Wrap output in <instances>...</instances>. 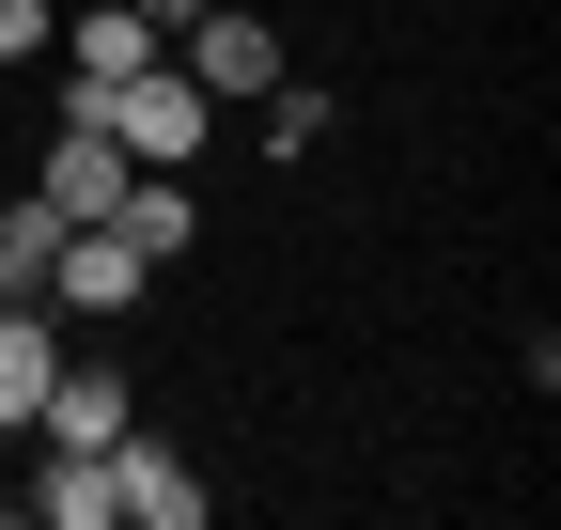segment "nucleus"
<instances>
[{
  "label": "nucleus",
  "instance_id": "3",
  "mask_svg": "<svg viewBox=\"0 0 561 530\" xmlns=\"http://www.w3.org/2000/svg\"><path fill=\"white\" fill-rule=\"evenodd\" d=\"M94 469H110V515H125V530H203V469H187L157 422H125Z\"/></svg>",
  "mask_w": 561,
  "mask_h": 530
},
{
  "label": "nucleus",
  "instance_id": "14",
  "mask_svg": "<svg viewBox=\"0 0 561 530\" xmlns=\"http://www.w3.org/2000/svg\"><path fill=\"white\" fill-rule=\"evenodd\" d=\"M140 16H157V47H172V32H187V16H203V0H140Z\"/></svg>",
  "mask_w": 561,
  "mask_h": 530
},
{
  "label": "nucleus",
  "instance_id": "9",
  "mask_svg": "<svg viewBox=\"0 0 561 530\" xmlns=\"http://www.w3.org/2000/svg\"><path fill=\"white\" fill-rule=\"evenodd\" d=\"M110 234H125L140 265H187V250H203V204H187V172H125V204H110Z\"/></svg>",
  "mask_w": 561,
  "mask_h": 530
},
{
  "label": "nucleus",
  "instance_id": "13",
  "mask_svg": "<svg viewBox=\"0 0 561 530\" xmlns=\"http://www.w3.org/2000/svg\"><path fill=\"white\" fill-rule=\"evenodd\" d=\"M47 32H62L47 0H0V62H47Z\"/></svg>",
  "mask_w": 561,
  "mask_h": 530
},
{
  "label": "nucleus",
  "instance_id": "6",
  "mask_svg": "<svg viewBox=\"0 0 561 530\" xmlns=\"http://www.w3.org/2000/svg\"><path fill=\"white\" fill-rule=\"evenodd\" d=\"M47 62H62V94H110V79H140V62H157V16H140V0H94V16L47 32Z\"/></svg>",
  "mask_w": 561,
  "mask_h": 530
},
{
  "label": "nucleus",
  "instance_id": "11",
  "mask_svg": "<svg viewBox=\"0 0 561 530\" xmlns=\"http://www.w3.org/2000/svg\"><path fill=\"white\" fill-rule=\"evenodd\" d=\"M47 375H62V312L32 297V312H0V422L32 437V406H47Z\"/></svg>",
  "mask_w": 561,
  "mask_h": 530
},
{
  "label": "nucleus",
  "instance_id": "12",
  "mask_svg": "<svg viewBox=\"0 0 561 530\" xmlns=\"http://www.w3.org/2000/svg\"><path fill=\"white\" fill-rule=\"evenodd\" d=\"M250 110H265V157H312L328 141V94H297V79H265Z\"/></svg>",
  "mask_w": 561,
  "mask_h": 530
},
{
  "label": "nucleus",
  "instance_id": "7",
  "mask_svg": "<svg viewBox=\"0 0 561 530\" xmlns=\"http://www.w3.org/2000/svg\"><path fill=\"white\" fill-rule=\"evenodd\" d=\"M125 422H140V390H125L110 359H62V375H47V406H32V437H47V452H110Z\"/></svg>",
  "mask_w": 561,
  "mask_h": 530
},
{
  "label": "nucleus",
  "instance_id": "1",
  "mask_svg": "<svg viewBox=\"0 0 561 530\" xmlns=\"http://www.w3.org/2000/svg\"><path fill=\"white\" fill-rule=\"evenodd\" d=\"M62 110H94V125H110V141H125L140 172H187L203 141H219V94H203L187 62H172V47L140 62V79H110V94H62Z\"/></svg>",
  "mask_w": 561,
  "mask_h": 530
},
{
  "label": "nucleus",
  "instance_id": "8",
  "mask_svg": "<svg viewBox=\"0 0 561 530\" xmlns=\"http://www.w3.org/2000/svg\"><path fill=\"white\" fill-rule=\"evenodd\" d=\"M62 234H79V219H62L32 172L0 187V312H32V297H47V250H62Z\"/></svg>",
  "mask_w": 561,
  "mask_h": 530
},
{
  "label": "nucleus",
  "instance_id": "2",
  "mask_svg": "<svg viewBox=\"0 0 561 530\" xmlns=\"http://www.w3.org/2000/svg\"><path fill=\"white\" fill-rule=\"evenodd\" d=\"M172 62H187V79L219 94V110H250V94L280 79V16H250V0H203V16L172 32Z\"/></svg>",
  "mask_w": 561,
  "mask_h": 530
},
{
  "label": "nucleus",
  "instance_id": "5",
  "mask_svg": "<svg viewBox=\"0 0 561 530\" xmlns=\"http://www.w3.org/2000/svg\"><path fill=\"white\" fill-rule=\"evenodd\" d=\"M140 281H157V265H140L110 219H79V234L47 250V312H62V327H110V312H140Z\"/></svg>",
  "mask_w": 561,
  "mask_h": 530
},
{
  "label": "nucleus",
  "instance_id": "16",
  "mask_svg": "<svg viewBox=\"0 0 561 530\" xmlns=\"http://www.w3.org/2000/svg\"><path fill=\"white\" fill-rule=\"evenodd\" d=\"M0 187H16V157H0Z\"/></svg>",
  "mask_w": 561,
  "mask_h": 530
},
{
  "label": "nucleus",
  "instance_id": "15",
  "mask_svg": "<svg viewBox=\"0 0 561 530\" xmlns=\"http://www.w3.org/2000/svg\"><path fill=\"white\" fill-rule=\"evenodd\" d=\"M0 452H16V422H0Z\"/></svg>",
  "mask_w": 561,
  "mask_h": 530
},
{
  "label": "nucleus",
  "instance_id": "10",
  "mask_svg": "<svg viewBox=\"0 0 561 530\" xmlns=\"http://www.w3.org/2000/svg\"><path fill=\"white\" fill-rule=\"evenodd\" d=\"M16 515H32V530H125V515H110V469H94V452H47V437H32V499H16Z\"/></svg>",
  "mask_w": 561,
  "mask_h": 530
},
{
  "label": "nucleus",
  "instance_id": "4",
  "mask_svg": "<svg viewBox=\"0 0 561 530\" xmlns=\"http://www.w3.org/2000/svg\"><path fill=\"white\" fill-rule=\"evenodd\" d=\"M125 172H140V157L110 141L94 110H47V141H32V187H47L62 219H110V204H125Z\"/></svg>",
  "mask_w": 561,
  "mask_h": 530
}]
</instances>
